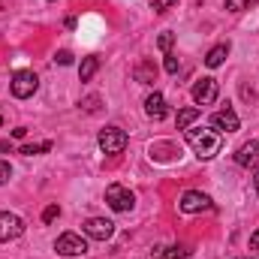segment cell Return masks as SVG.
<instances>
[{
	"mask_svg": "<svg viewBox=\"0 0 259 259\" xmlns=\"http://www.w3.org/2000/svg\"><path fill=\"white\" fill-rule=\"evenodd\" d=\"M184 136H187V145L193 148V154L199 160H214L223 148V139L214 127H190L184 130Z\"/></svg>",
	"mask_w": 259,
	"mask_h": 259,
	"instance_id": "obj_1",
	"label": "cell"
},
{
	"mask_svg": "<svg viewBox=\"0 0 259 259\" xmlns=\"http://www.w3.org/2000/svg\"><path fill=\"white\" fill-rule=\"evenodd\" d=\"M106 202H109V208L118 211V214H127V211L136 208V196H133V190L124 187V184H109V187H106Z\"/></svg>",
	"mask_w": 259,
	"mask_h": 259,
	"instance_id": "obj_2",
	"label": "cell"
},
{
	"mask_svg": "<svg viewBox=\"0 0 259 259\" xmlns=\"http://www.w3.org/2000/svg\"><path fill=\"white\" fill-rule=\"evenodd\" d=\"M36 88H39L36 72H30V69H18V72H12V81H9L12 97L27 100V97H33V94H36Z\"/></svg>",
	"mask_w": 259,
	"mask_h": 259,
	"instance_id": "obj_3",
	"label": "cell"
},
{
	"mask_svg": "<svg viewBox=\"0 0 259 259\" xmlns=\"http://www.w3.org/2000/svg\"><path fill=\"white\" fill-rule=\"evenodd\" d=\"M97 142H100V151L103 154H121L127 148L130 136L121 127H106V130H100V139Z\"/></svg>",
	"mask_w": 259,
	"mask_h": 259,
	"instance_id": "obj_4",
	"label": "cell"
},
{
	"mask_svg": "<svg viewBox=\"0 0 259 259\" xmlns=\"http://www.w3.org/2000/svg\"><path fill=\"white\" fill-rule=\"evenodd\" d=\"M55 250L61 256H84L88 253V241L78 235V232H64L58 241H55Z\"/></svg>",
	"mask_w": 259,
	"mask_h": 259,
	"instance_id": "obj_5",
	"label": "cell"
},
{
	"mask_svg": "<svg viewBox=\"0 0 259 259\" xmlns=\"http://www.w3.org/2000/svg\"><path fill=\"white\" fill-rule=\"evenodd\" d=\"M81 229H84V235L94 238V241H109V238L115 235V223L106 220V217H91V220H84Z\"/></svg>",
	"mask_w": 259,
	"mask_h": 259,
	"instance_id": "obj_6",
	"label": "cell"
},
{
	"mask_svg": "<svg viewBox=\"0 0 259 259\" xmlns=\"http://www.w3.org/2000/svg\"><path fill=\"white\" fill-rule=\"evenodd\" d=\"M24 232V220L12 211H0V244L3 241H15Z\"/></svg>",
	"mask_w": 259,
	"mask_h": 259,
	"instance_id": "obj_7",
	"label": "cell"
},
{
	"mask_svg": "<svg viewBox=\"0 0 259 259\" xmlns=\"http://www.w3.org/2000/svg\"><path fill=\"white\" fill-rule=\"evenodd\" d=\"M178 208H181L184 214H199V211H211V208H214V202H211V196L199 193V190H187V193L181 196Z\"/></svg>",
	"mask_w": 259,
	"mask_h": 259,
	"instance_id": "obj_8",
	"label": "cell"
},
{
	"mask_svg": "<svg viewBox=\"0 0 259 259\" xmlns=\"http://www.w3.org/2000/svg\"><path fill=\"white\" fill-rule=\"evenodd\" d=\"M217 94H220V84L214 78H199L193 84V100L199 106H211L217 100Z\"/></svg>",
	"mask_w": 259,
	"mask_h": 259,
	"instance_id": "obj_9",
	"label": "cell"
},
{
	"mask_svg": "<svg viewBox=\"0 0 259 259\" xmlns=\"http://www.w3.org/2000/svg\"><path fill=\"white\" fill-rule=\"evenodd\" d=\"M211 127L217 130V133H235L238 130V115L226 106V109H220V112L211 115Z\"/></svg>",
	"mask_w": 259,
	"mask_h": 259,
	"instance_id": "obj_10",
	"label": "cell"
},
{
	"mask_svg": "<svg viewBox=\"0 0 259 259\" xmlns=\"http://www.w3.org/2000/svg\"><path fill=\"white\" fill-rule=\"evenodd\" d=\"M235 163L244 169H259V142H244L235 151Z\"/></svg>",
	"mask_w": 259,
	"mask_h": 259,
	"instance_id": "obj_11",
	"label": "cell"
},
{
	"mask_svg": "<svg viewBox=\"0 0 259 259\" xmlns=\"http://www.w3.org/2000/svg\"><path fill=\"white\" fill-rule=\"evenodd\" d=\"M145 115L148 118H154V121H163L166 115H169V106H166V100H163V94H151L148 100H145Z\"/></svg>",
	"mask_w": 259,
	"mask_h": 259,
	"instance_id": "obj_12",
	"label": "cell"
},
{
	"mask_svg": "<svg viewBox=\"0 0 259 259\" xmlns=\"http://www.w3.org/2000/svg\"><path fill=\"white\" fill-rule=\"evenodd\" d=\"M133 78L142 81V84H154L157 81V64L154 61H139L136 69H133Z\"/></svg>",
	"mask_w": 259,
	"mask_h": 259,
	"instance_id": "obj_13",
	"label": "cell"
},
{
	"mask_svg": "<svg viewBox=\"0 0 259 259\" xmlns=\"http://www.w3.org/2000/svg\"><path fill=\"white\" fill-rule=\"evenodd\" d=\"M226 58H229V42H220V46H214V49L205 55V66H208V69H217Z\"/></svg>",
	"mask_w": 259,
	"mask_h": 259,
	"instance_id": "obj_14",
	"label": "cell"
},
{
	"mask_svg": "<svg viewBox=\"0 0 259 259\" xmlns=\"http://www.w3.org/2000/svg\"><path fill=\"white\" fill-rule=\"evenodd\" d=\"M199 115H202V112H199L196 106H187V109H181V112H178L175 124H178V130H190V127H193V121L199 118Z\"/></svg>",
	"mask_w": 259,
	"mask_h": 259,
	"instance_id": "obj_15",
	"label": "cell"
},
{
	"mask_svg": "<svg viewBox=\"0 0 259 259\" xmlns=\"http://www.w3.org/2000/svg\"><path fill=\"white\" fill-rule=\"evenodd\" d=\"M97 69H100V58H84L81 66H78V78H81V81H91Z\"/></svg>",
	"mask_w": 259,
	"mask_h": 259,
	"instance_id": "obj_16",
	"label": "cell"
},
{
	"mask_svg": "<svg viewBox=\"0 0 259 259\" xmlns=\"http://www.w3.org/2000/svg\"><path fill=\"white\" fill-rule=\"evenodd\" d=\"M190 253L187 247H181V244H172V247H163L160 253H157V259H184Z\"/></svg>",
	"mask_w": 259,
	"mask_h": 259,
	"instance_id": "obj_17",
	"label": "cell"
},
{
	"mask_svg": "<svg viewBox=\"0 0 259 259\" xmlns=\"http://www.w3.org/2000/svg\"><path fill=\"white\" fill-rule=\"evenodd\" d=\"M172 46H175V33H172V30H163V33L157 36V49L169 55V52H172Z\"/></svg>",
	"mask_w": 259,
	"mask_h": 259,
	"instance_id": "obj_18",
	"label": "cell"
},
{
	"mask_svg": "<svg viewBox=\"0 0 259 259\" xmlns=\"http://www.w3.org/2000/svg\"><path fill=\"white\" fill-rule=\"evenodd\" d=\"M46 151H52V142H39V145H24V148H21V154H24V157H33V154H46Z\"/></svg>",
	"mask_w": 259,
	"mask_h": 259,
	"instance_id": "obj_19",
	"label": "cell"
},
{
	"mask_svg": "<svg viewBox=\"0 0 259 259\" xmlns=\"http://www.w3.org/2000/svg\"><path fill=\"white\" fill-rule=\"evenodd\" d=\"M259 0H226V9L229 12H244V9H250V6H256Z\"/></svg>",
	"mask_w": 259,
	"mask_h": 259,
	"instance_id": "obj_20",
	"label": "cell"
},
{
	"mask_svg": "<svg viewBox=\"0 0 259 259\" xmlns=\"http://www.w3.org/2000/svg\"><path fill=\"white\" fill-rule=\"evenodd\" d=\"M81 109L91 112V115H97V112H100V97H84V100H81Z\"/></svg>",
	"mask_w": 259,
	"mask_h": 259,
	"instance_id": "obj_21",
	"label": "cell"
},
{
	"mask_svg": "<svg viewBox=\"0 0 259 259\" xmlns=\"http://www.w3.org/2000/svg\"><path fill=\"white\" fill-rule=\"evenodd\" d=\"M9 178H12V166L0 160V187H3V184H9Z\"/></svg>",
	"mask_w": 259,
	"mask_h": 259,
	"instance_id": "obj_22",
	"label": "cell"
},
{
	"mask_svg": "<svg viewBox=\"0 0 259 259\" xmlns=\"http://www.w3.org/2000/svg\"><path fill=\"white\" fill-rule=\"evenodd\" d=\"M58 214H61V208H58V205H49V208L42 211V223H52Z\"/></svg>",
	"mask_w": 259,
	"mask_h": 259,
	"instance_id": "obj_23",
	"label": "cell"
},
{
	"mask_svg": "<svg viewBox=\"0 0 259 259\" xmlns=\"http://www.w3.org/2000/svg\"><path fill=\"white\" fill-rule=\"evenodd\" d=\"M178 0H151V6H154V12H166L169 6H175Z\"/></svg>",
	"mask_w": 259,
	"mask_h": 259,
	"instance_id": "obj_24",
	"label": "cell"
},
{
	"mask_svg": "<svg viewBox=\"0 0 259 259\" xmlns=\"http://www.w3.org/2000/svg\"><path fill=\"white\" fill-rule=\"evenodd\" d=\"M166 72H169V75H175V72H178V58H175V55H166Z\"/></svg>",
	"mask_w": 259,
	"mask_h": 259,
	"instance_id": "obj_25",
	"label": "cell"
},
{
	"mask_svg": "<svg viewBox=\"0 0 259 259\" xmlns=\"http://www.w3.org/2000/svg\"><path fill=\"white\" fill-rule=\"evenodd\" d=\"M55 61H58L61 66H69V64H72V55H69V52H58V58H55Z\"/></svg>",
	"mask_w": 259,
	"mask_h": 259,
	"instance_id": "obj_26",
	"label": "cell"
},
{
	"mask_svg": "<svg viewBox=\"0 0 259 259\" xmlns=\"http://www.w3.org/2000/svg\"><path fill=\"white\" fill-rule=\"evenodd\" d=\"M250 250H259V229L250 235Z\"/></svg>",
	"mask_w": 259,
	"mask_h": 259,
	"instance_id": "obj_27",
	"label": "cell"
},
{
	"mask_svg": "<svg viewBox=\"0 0 259 259\" xmlns=\"http://www.w3.org/2000/svg\"><path fill=\"white\" fill-rule=\"evenodd\" d=\"M24 136H27V130H24V127H15V130H12V139H24Z\"/></svg>",
	"mask_w": 259,
	"mask_h": 259,
	"instance_id": "obj_28",
	"label": "cell"
},
{
	"mask_svg": "<svg viewBox=\"0 0 259 259\" xmlns=\"http://www.w3.org/2000/svg\"><path fill=\"white\" fill-rule=\"evenodd\" d=\"M253 190L259 193V169H253Z\"/></svg>",
	"mask_w": 259,
	"mask_h": 259,
	"instance_id": "obj_29",
	"label": "cell"
},
{
	"mask_svg": "<svg viewBox=\"0 0 259 259\" xmlns=\"http://www.w3.org/2000/svg\"><path fill=\"white\" fill-rule=\"evenodd\" d=\"M6 151H12V145L9 142H0V154H6Z\"/></svg>",
	"mask_w": 259,
	"mask_h": 259,
	"instance_id": "obj_30",
	"label": "cell"
},
{
	"mask_svg": "<svg viewBox=\"0 0 259 259\" xmlns=\"http://www.w3.org/2000/svg\"><path fill=\"white\" fill-rule=\"evenodd\" d=\"M241 259H253V256H241Z\"/></svg>",
	"mask_w": 259,
	"mask_h": 259,
	"instance_id": "obj_31",
	"label": "cell"
},
{
	"mask_svg": "<svg viewBox=\"0 0 259 259\" xmlns=\"http://www.w3.org/2000/svg\"><path fill=\"white\" fill-rule=\"evenodd\" d=\"M0 127H3V118H0Z\"/></svg>",
	"mask_w": 259,
	"mask_h": 259,
	"instance_id": "obj_32",
	"label": "cell"
}]
</instances>
